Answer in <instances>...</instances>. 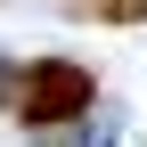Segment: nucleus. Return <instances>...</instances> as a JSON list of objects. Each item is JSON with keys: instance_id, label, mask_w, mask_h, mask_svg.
<instances>
[{"instance_id": "f257e3e1", "label": "nucleus", "mask_w": 147, "mask_h": 147, "mask_svg": "<svg viewBox=\"0 0 147 147\" xmlns=\"http://www.w3.org/2000/svg\"><path fill=\"white\" fill-rule=\"evenodd\" d=\"M74 115H90V74L82 65H33L25 74V123H74Z\"/></svg>"}, {"instance_id": "f03ea898", "label": "nucleus", "mask_w": 147, "mask_h": 147, "mask_svg": "<svg viewBox=\"0 0 147 147\" xmlns=\"http://www.w3.org/2000/svg\"><path fill=\"white\" fill-rule=\"evenodd\" d=\"M74 16H115V25H131V16H147V0H74Z\"/></svg>"}]
</instances>
